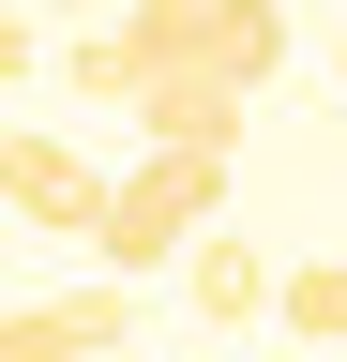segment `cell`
<instances>
[{
	"mask_svg": "<svg viewBox=\"0 0 347 362\" xmlns=\"http://www.w3.org/2000/svg\"><path fill=\"white\" fill-rule=\"evenodd\" d=\"M272 317H287V332H302V347H347V257H302Z\"/></svg>",
	"mask_w": 347,
	"mask_h": 362,
	"instance_id": "8",
	"label": "cell"
},
{
	"mask_svg": "<svg viewBox=\"0 0 347 362\" xmlns=\"http://www.w3.org/2000/svg\"><path fill=\"white\" fill-rule=\"evenodd\" d=\"M0 197H16V226H46V242H106L121 181L76 151V136H16V151H0Z\"/></svg>",
	"mask_w": 347,
	"mask_h": 362,
	"instance_id": "3",
	"label": "cell"
},
{
	"mask_svg": "<svg viewBox=\"0 0 347 362\" xmlns=\"http://www.w3.org/2000/svg\"><path fill=\"white\" fill-rule=\"evenodd\" d=\"M242 106H257V90H227V76H166L136 121H151V151H211V166H227L242 151Z\"/></svg>",
	"mask_w": 347,
	"mask_h": 362,
	"instance_id": "5",
	"label": "cell"
},
{
	"mask_svg": "<svg viewBox=\"0 0 347 362\" xmlns=\"http://www.w3.org/2000/svg\"><path fill=\"white\" fill-rule=\"evenodd\" d=\"M211 76H227V90H272L287 76V0H227V16H211Z\"/></svg>",
	"mask_w": 347,
	"mask_h": 362,
	"instance_id": "7",
	"label": "cell"
},
{
	"mask_svg": "<svg viewBox=\"0 0 347 362\" xmlns=\"http://www.w3.org/2000/svg\"><path fill=\"white\" fill-rule=\"evenodd\" d=\"M46 16H91V0H46Z\"/></svg>",
	"mask_w": 347,
	"mask_h": 362,
	"instance_id": "9",
	"label": "cell"
},
{
	"mask_svg": "<svg viewBox=\"0 0 347 362\" xmlns=\"http://www.w3.org/2000/svg\"><path fill=\"white\" fill-rule=\"evenodd\" d=\"M121 347H136L121 272H106V287H46V302H16V317H0V362H121Z\"/></svg>",
	"mask_w": 347,
	"mask_h": 362,
	"instance_id": "4",
	"label": "cell"
},
{
	"mask_svg": "<svg viewBox=\"0 0 347 362\" xmlns=\"http://www.w3.org/2000/svg\"><path fill=\"white\" fill-rule=\"evenodd\" d=\"M182 287H196V317H211V332H242V317H272V302H287V272L257 257V242H227V226H211V242L182 257Z\"/></svg>",
	"mask_w": 347,
	"mask_h": 362,
	"instance_id": "6",
	"label": "cell"
},
{
	"mask_svg": "<svg viewBox=\"0 0 347 362\" xmlns=\"http://www.w3.org/2000/svg\"><path fill=\"white\" fill-rule=\"evenodd\" d=\"M182 362H211V347H182Z\"/></svg>",
	"mask_w": 347,
	"mask_h": 362,
	"instance_id": "10",
	"label": "cell"
},
{
	"mask_svg": "<svg viewBox=\"0 0 347 362\" xmlns=\"http://www.w3.org/2000/svg\"><path fill=\"white\" fill-rule=\"evenodd\" d=\"M211 211H227V166H211V151H151V166L106 197V242H91V257L136 287V272H166V257L211 242Z\"/></svg>",
	"mask_w": 347,
	"mask_h": 362,
	"instance_id": "2",
	"label": "cell"
},
{
	"mask_svg": "<svg viewBox=\"0 0 347 362\" xmlns=\"http://www.w3.org/2000/svg\"><path fill=\"white\" fill-rule=\"evenodd\" d=\"M211 16H227V0H121V16H91L61 45V76L91 90V106H151L166 76H211Z\"/></svg>",
	"mask_w": 347,
	"mask_h": 362,
	"instance_id": "1",
	"label": "cell"
}]
</instances>
